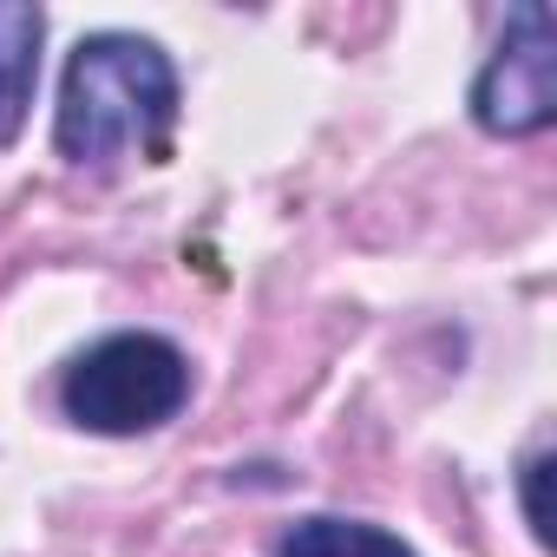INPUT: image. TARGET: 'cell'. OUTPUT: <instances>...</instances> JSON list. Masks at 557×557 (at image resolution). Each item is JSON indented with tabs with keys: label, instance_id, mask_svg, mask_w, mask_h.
Segmentation results:
<instances>
[{
	"label": "cell",
	"instance_id": "6da1fadb",
	"mask_svg": "<svg viewBox=\"0 0 557 557\" xmlns=\"http://www.w3.org/2000/svg\"><path fill=\"white\" fill-rule=\"evenodd\" d=\"M171 125H177V73L164 47L138 34H92L73 47L60 86V125H53L73 164L106 171L132 151L164 158Z\"/></svg>",
	"mask_w": 557,
	"mask_h": 557
},
{
	"label": "cell",
	"instance_id": "7a4b0ae2",
	"mask_svg": "<svg viewBox=\"0 0 557 557\" xmlns=\"http://www.w3.org/2000/svg\"><path fill=\"white\" fill-rule=\"evenodd\" d=\"M60 400L86 433H151L190 400V368L164 335H106L66 368Z\"/></svg>",
	"mask_w": 557,
	"mask_h": 557
},
{
	"label": "cell",
	"instance_id": "3957f363",
	"mask_svg": "<svg viewBox=\"0 0 557 557\" xmlns=\"http://www.w3.org/2000/svg\"><path fill=\"white\" fill-rule=\"evenodd\" d=\"M472 119L498 138H531L557 119V21H550V8H537V0L511 8L505 40L472 86Z\"/></svg>",
	"mask_w": 557,
	"mask_h": 557
},
{
	"label": "cell",
	"instance_id": "277c9868",
	"mask_svg": "<svg viewBox=\"0 0 557 557\" xmlns=\"http://www.w3.org/2000/svg\"><path fill=\"white\" fill-rule=\"evenodd\" d=\"M40 8H14L0 0V145H14L34 106V79H40Z\"/></svg>",
	"mask_w": 557,
	"mask_h": 557
},
{
	"label": "cell",
	"instance_id": "5b68a950",
	"mask_svg": "<svg viewBox=\"0 0 557 557\" xmlns=\"http://www.w3.org/2000/svg\"><path fill=\"white\" fill-rule=\"evenodd\" d=\"M275 557H413L394 531L381 524H355V518H302L289 524V537L275 544Z\"/></svg>",
	"mask_w": 557,
	"mask_h": 557
},
{
	"label": "cell",
	"instance_id": "8992f818",
	"mask_svg": "<svg viewBox=\"0 0 557 557\" xmlns=\"http://www.w3.org/2000/svg\"><path fill=\"white\" fill-rule=\"evenodd\" d=\"M544 479H550V453H531L524 459V518H531V537L537 544H550V511H544Z\"/></svg>",
	"mask_w": 557,
	"mask_h": 557
}]
</instances>
